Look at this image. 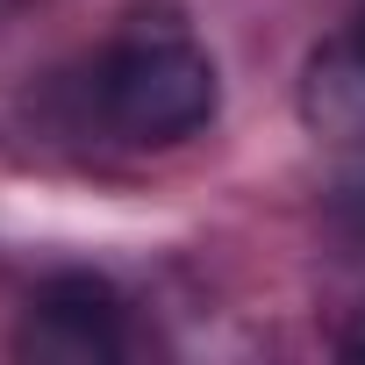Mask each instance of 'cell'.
Here are the masks:
<instances>
[{"mask_svg":"<svg viewBox=\"0 0 365 365\" xmlns=\"http://www.w3.org/2000/svg\"><path fill=\"white\" fill-rule=\"evenodd\" d=\"M93 101L101 122L122 143H187L215 122V58L194 43L187 22L172 15H136L93 65Z\"/></svg>","mask_w":365,"mask_h":365,"instance_id":"obj_1","label":"cell"},{"mask_svg":"<svg viewBox=\"0 0 365 365\" xmlns=\"http://www.w3.org/2000/svg\"><path fill=\"white\" fill-rule=\"evenodd\" d=\"M15 351L36 365H115L129 351V322H122V294L93 272H58L36 287Z\"/></svg>","mask_w":365,"mask_h":365,"instance_id":"obj_2","label":"cell"},{"mask_svg":"<svg viewBox=\"0 0 365 365\" xmlns=\"http://www.w3.org/2000/svg\"><path fill=\"white\" fill-rule=\"evenodd\" d=\"M301 115H308V129H315V136L365 143V58L351 51V36L308 58V79H301Z\"/></svg>","mask_w":365,"mask_h":365,"instance_id":"obj_3","label":"cell"},{"mask_svg":"<svg viewBox=\"0 0 365 365\" xmlns=\"http://www.w3.org/2000/svg\"><path fill=\"white\" fill-rule=\"evenodd\" d=\"M344 351H351V358H365V308L351 315V329H344Z\"/></svg>","mask_w":365,"mask_h":365,"instance_id":"obj_4","label":"cell"},{"mask_svg":"<svg viewBox=\"0 0 365 365\" xmlns=\"http://www.w3.org/2000/svg\"><path fill=\"white\" fill-rule=\"evenodd\" d=\"M351 51H358V58H365V15H358V29H351Z\"/></svg>","mask_w":365,"mask_h":365,"instance_id":"obj_5","label":"cell"}]
</instances>
